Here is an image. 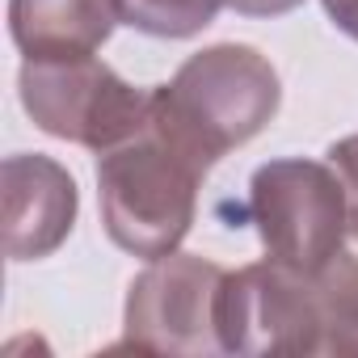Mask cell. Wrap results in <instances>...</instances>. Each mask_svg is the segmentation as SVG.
Instances as JSON below:
<instances>
[{"label":"cell","instance_id":"cell-4","mask_svg":"<svg viewBox=\"0 0 358 358\" xmlns=\"http://www.w3.org/2000/svg\"><path fill=\"white\" fill-rule=\"evenodd\" d=\"M249 220L257 224L266 257L316 278L350 224L345 186L329 160H270L249 182Z\"/></svg>","mask_w":358,"mask_h":358},{"label":"cell","instance_id":"cell-8","mask_svg":"<svg viewBox=\"0 0 358 358\" xmlns=\"http://www.w3.org/2000/svg\"><path fill=\"white\" fill-rule=\"evenodd\" d=\"M114 26V0H9V34L26 59L97 55Z\"/></svg>","mask_w":358,"mask_h":358},{"label":"cell","instance_id":"cell-5","mask_svg":"<svg viewBox=\"0 0 358 358\" xmlns=\"http://www.w3.org/2000/svg\"><path fill=\"white\" fill-rule=\"evenodd\" d=\"M228 270L199 253H164L127 287L122 345L148 354H224L220 350V287Z\"/></svg>","mask_w":358,"mask_h":358},{"label":"cell","instance_id":"cell-7","mask_svg":"<svg viewBox=\"0 0 358 358\" xmlns=\"http://www.w3.org/2000/svg\"><path fill=\"white\" fill-rule=\"evenodd\" d=\"M0 199H5V253L9 262L51 257L76 228L80 194L72 173L43 156L17 152L0 164Z\"/></svg>","mask_w":358,"mask_h":358},{"label":"cell","instance_id":"cell-6","mask_svg":"<svg viewBox=\"0 0 358 358\" xmlns=\"http://www.w3.org/2000/svg\"><path fill=\"white\" fill-rule=\"evenodd\" d=\"M224 354H324V316L308 274L266 257L220 287Z\"/></svg>","mask_w":358,"mask_h":358},{"label":"cell","instance_id":"cell-1","mask_svg":"<svg viewBox=\"0 0 358 358\" xmlns=\"http://www.w3.org/2000/svg\"><path fill=\"white\" fill-rule=\"evenodd\" d=\"M207 173L211 164L148 110V122L131 139L97 152V194L110 241L143 262L177 253L199 215Z\"/></svg>","mask_w":358,"mask_h":358},{"label":"cell","instance_id":"cell-12","mask_svg":"<svg viewBox=\"0 0 358 358\" xmlns=\"http://www.w3.org/2000/svg\"><path fill=\"white\" fill-rule=\"evenodd\" d=\"M299 5L303 0H228V9H236L241 17H282Z\"/></svg>","mask_w":358,"mask_h":358},{"label":"cell","instance_id":"cell-13","mask_svg":"<svg viewBox=\"0 0 358 358\" xmlns=\"http://www.w3.org/2000/svg\"><path fill=\"white\" fill-rule=\"evenodd\" d=\"M320 5H324L329 22H333L341 34H350V38L358 43V0H320Z\"/></svg>","mask_w":358,"mask_h":358},{"label":"cell","instance_id":"cell-2","mask_svg":"<svg viewBox=\"0 0 358 358\" xmlns=\"http://www.w3.org/2000/svg\"><path fill=\"white\" fill-rule=\"evenodd\" d=\"M282 106L274 64L249 43H215L190 55L169 85L152 89V110L207 164L262 135Z\"/></svg>","mask_w":358,"mask_h":358},{"label":"cell","instance_id":"cell-3","mask_svg":"<svg viewBox=\"0 0 358 358\" xmlns=\"http://www.w3.org/2000/svg\"><path fill=\"white\" fill-rule=\"evenodd\" d=\"M17 97L38 131L89 152H110L114 143L131 139L152 110V89L127 85L97 55L26 59Z\"/></svg>","mask_w":358,"mask_h":358},{"label":"cell","instance_id":"cell-10","mask_svg":"<svg viewBox=\"0 0 358 358\" xmlns=\"http://www.w3.org/2000/svg\"><path fill=\"white\" fill-rule=\"evenodd\" d=\"M118 22L148 38H194L203 34L228 0H114Z\"/></svg>","mask_w":358,"mask_h":358},{"label":"cell","instance_id":"cell-9","mask_svg":"<svg viewBox=\"0 0 358 358\" xmlns=\"http://www.w3.org/2000/svg\"><path fill=\"white\" fill-rule=\"evenodd\" d=\"M324 316V354H358V224H345L341 245L312 278Z\"/></svg>","mask_w":358,"mask_h":358},{"label":"cell","instance_id":"cell-11","mask_svg":"<svg viewBox=\"0 0 358 358\" xmlns=\"http://www.w3.org/2000/svg\"><path fill=\"white\" fill-rule=\"evenodd\" d=\"M329 164L337 169L341 186H345V203H350V220L358 224V135H345L329 148Z\"/></svg>","mask_w":358,"mask_h":358}]
</instances>
